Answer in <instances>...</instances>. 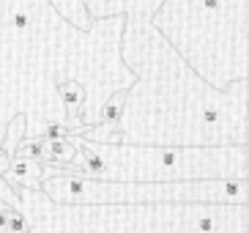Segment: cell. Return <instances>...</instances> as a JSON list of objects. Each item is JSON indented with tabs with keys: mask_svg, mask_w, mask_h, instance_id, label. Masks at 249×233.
<instances>
[{
	"mask_svg": "<svg viewBox=\"0 0 249 233\" xmlns=\"http://www.w3.org/2000/svg\"><path fill=\"white\" fill-rule=\"evenodd\" d=\"M148 22L208 85L249 80L247 0H161Z\"/></svg>",
	"mask_w": 249,
	"mask_h": 233,
	"instance_id": "3957f363",
	"label": "cell"
},
{
	"mask_svg": "<svg viewBox=\"0 0 249 233\" xmlns=\"http://www.w3.org/2000/svg\"><path fill=\"white\" fill-rule=\"evenodd\" d=\"M121 60L134 74L110 143L126 146H249V80L213 88L156 33L126 14Z\"/></svg>",
	"mask_w": 249,
	"mask_h": 233,
	"instance_id": "6da1fadb",
	"label": "cell"
},
{
	"mask_svg": "<svg viewBox=\"0 0 249 233\" xmlns=\"http://www.w3.org/2000/svg\"><path fill=\"white\" fill-rule=\"evenodd\" d=\"M38 190L52 203H211V206H249V178L219 181H96L80 175H47Z\"/></svg>",
	"mask_w": 249,
	"mask_h": 233,
	"instance_id": "5b68a950",
	"label": "cell"
},
{
	"mask_svg": "<svg viewBox=\"0 0 249 233\" xmlns=\"http://www.w3.org/2000/svg\"><path fill=\"white\" fill-rule=\"evenodd\" d=\"M102 162L99 181H219L249 178V146H126V143H88L74 135Z\"/></svg>",
	"mask_w": 249,
	"mask_h": 233,
	"instance_id": "277c9868",
	"label": "cell"
},
{
	"mask_svg": "<svg viewBox=\"0 0 249 233\" xmlns=\"http://www.w3.org/2000/svg\"><path fill=\"white\" fill-rule=\"evenodd\" d=\"M44 173H41V165L33 159H22V156H11L8 168L3 170V181L11 184L14 190H38Z\"/></svg>",
	"mask_w": 249,
	"mask_h": 233,
	"instance_id": "8992f818",
	"label": "cell"
},
{
	"mask_svg": "<svg viewBox=\"0 0 249 233\" xmlns=\"http://www.w3.org/2000/svg\"><path fill=\"white\" fill-rule=\"evenodd\" d=\"M30 233H247L249 206L211 203H52L41 190H17Z\"/></svg>",
	"mask_w": 249,
	"mask_h": 233,
	"instance_id": "7a4b0ae2",
	"label": "cell"
},
{
	"mask_svg": "<svg viewBox=\"0 0 249 233\" xmlns=\"http://www.w3.org/2000/svg\"><path fill=\"white\" fill-rule=\"evenodd\" d=\"M6 233H30V222L22 212L8 209L6 212Z\"/></svg>",
	"mask_w": 249,
	"mask_h": 233,
	"instance_id": "52a82bcc",
	"label": "cell"
}]
</instances>
